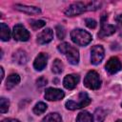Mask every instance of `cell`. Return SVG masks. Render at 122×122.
<instances>
[{
  "instance_id": "7a4b0ae2",
  "label": "cell",
  "mask_w": 122,
  "mask_h": 122,
  "mask_svg": "<svg viewBox=\"0 0 122 122\" xmlns=\"http://www.w3.org/2000/svg\"><path fill=\"white\" fill-rule=\"evenodd\" d=\"M57 49L62 54H64L66 56L67 60L71 65H77L78 64V62H79V51L75 47L71 46V44H69L67 42H64V43H61L60 45H58Z\"/></svg>"
},
{
  "instance_id": "4fadbf2b",
  "label": "cell",
  "mask_w": 122,
  "mask_h": 122,
  "mask_svg": "<svg viewBox=\"0 0 122 122\" xmlns=\"http://www.w3.org/2000/svg\"><path fill=\"white\" fill-rule=\"evenodd\" d=\"M48 58H49V56H48L47 53H44V52L39 53V54L36 56L34 62H33V68H34L36 71H43V70L45 69V67L47 66Z\"/></svg>"
},
{
  "instance_id": "4316f807",
  "label": "cell",
  "mask_w": 122,
  "mask_h": 122,
  "mask_svg": "<svg viewBox=\"0 0 122 122\" xmlns=\"http://www.w3.org/2000/svg\"><path fill=\"white\" fill-rule=\"evenodd\" d=\"M47 83H48V80H47L45 77H40V78H38L37 81H36V84H37L38 87H43V86L47 85Z\"/></svg>"
},
{
  "instance_id": "44dd1931",
  "label": "cell",
  "mask_w": 122,
  "mask_h": 122,
  "mask_svg": "<svg viewBox=\"0 0 122 122\" xmlns=\"http://www.w3.org/2000/svg\"><path fill=\"white\" fill-rule=\"evenodd\" d=\"M48 106L47 104H45L44 102H38L35 104V106L33 107V112L36 114V115H39V114H42L46 112Z\"/></svg>"
},
{
  "instance_id": "9c48e42d",
  "label": "cell",
  "mask_w": 122,
  "mask_h": 122,
  "mask_svg": "<svg viewBox=\"0 0 122 122\" xmlns=\"http://www.w3.org/2000/svg\"><path fill=\"white\" fill-rule=\"evenodd\" d=\"M65 96V93L62 90L56 88H48L45 91L44 97L49 101H58Z\"/></svg>"
},
{
  "instance_id": "ba28073f",
  "label": "cell",
  "mask_w": 122,
  "mask_h": 122,
  "mask_svg": "<svg viewBox=\"0 0 122 122\" xmlns=\"http://www.w3.org/2000/svg\"><path fill=\"white\" fill-rule=\"evenodd\" d=\"M122 69V63L120 62V60L113 56V57H111L106 65H105V70L110 73V74H114L116 72H118L119 71H121Z\"/></svg>"
},
{
  "instance_id": "cb8c5ba5",
  "label": "cell",
  "mask_w": 122,
  "mask_h": 122,
  "mask_svg": "<svg viewBox=\"0 0 122 122\" xmlns=\"http://www.w3.org/2000/svg\"><path fill=\"white\" fill-rule=\"evenodd\" d=\"M30 25L32 27L33 30H37V29H40V28L44 27L46 25V23L43 20H32V21H30Z\"/></svg>"
},
{
  "instance_id": "ffe728a7",
  "label": "cell",
  "mask_w": 122,
  "mask_h": 122,
  "mask_svg": "<svg viewBox=\"0 0 122 122\" xmlns=\"http://www.w3.org/2000/svg\"><path fill=\"white\" fill-rule=\"evenodd\" d=\"M63 69H64V65L63 63L61 62V60L59 59H55L53 62H52V65H51V71L53 73L55 74H59L63 71Z\"/></svg>"
},
{
  "instance_id": "d4e9b609",
  "label": "cell",
  "mask_w": 122,
  "mask_h": 122,
  "mask_svg": "<svg viewBox=\"0 0 122 122\" xmlns=\"http://www.w3.org/2000/svg\"><path fill=\"white\" fill-rule=\"evenodd\" d=\"M55 30H56V34H57L58 39H64L65 34H66V31H65L64 27L61 26V25H57L56 28H55Z\"/></svg>"
},
{
  "instance_id": "52a82bcc",
  "label": "cell",
  "mask_w": 122,
  "mask_h": 122,
  "mask_svg": "<svg viewBox=\"0 0 122 122\" xmlns=\"http://www.w3.org/2000/svg\"><path fill=\"white\" fill-rule=\"evenodd\" d=\"M105 55L104 48L101 45H95L91 50V63L93 65H98L101 63Z\"/></svg>"
},
{
  "instance_id": "f546056e",
  "label": "cell",
  "mask_w": 122,
  "mask_h": 122,
  "mask_svg": "<svg viewBox=\"0 0 122 122\" xmlns=\"http://www.w3.org/2000/svg\"><path fill=\"white\" fill-rule=\"evenodd\" d=\"M0 71H1V79H3L4 78V70L2 67H0Z\"/></svg>"
},
{
  "instance_id": "8fae6325",
  "label": "cell",
  "mask_w": 122,
  "mask_h": 122,
  "mask_svg": "<svg viewBox=\"0 0 122 122\" xmlns=\"http://www.w3.org/2000/svg\"><path fill=\"white\" fill-rule=\"evenodd\" d=\"M80 80V77L78 74H75V73H71V74H68L64 77L63 79V85L66 89L68 90H72L76 87V85L78 84Z\"/></svg>"
},
{
  "instance_id": "d6986e66",
  "label": "cell",
  "mask_w": 122,
  "mask_h": 122,
  "mask_svg": "<svg viewBox=\"0 0 122 122\" xmlns=\"http://www.w3.org/2000/svg\"><path fill=\"white\" fill-rule=\"evenodd\" d=\"M42 122H62V118H61L59 113H57V112H51V113L47 114L43 118Z\"/></svg>"
},
{
  "instance_id": "1f68e13d",
  "label": "cell",
  "mask_w": 122,
  "mask_h": 122,
  "mask_svg": "<svg viewBox=\"0 0 122 122\" xmlns=\"http://www.w3.org/2000/svg\"><path fill=\"white\" fill-rule=\"evenodd\" d=\"M121 106H122V104H121Z\"/></svg>"
},
{
  "instance_id": "4dcf8cb0",
  "label": "cell",
  "mask_w": 122,
  "mask_h": 122,
  "mask_svg": "<svg viewBox=\"0 0 122 122\" xmlns=\"http://www.w3.org/2000/svg\"><path fill=\"white\" fill-rule=\"evenodd\" d=\"M115 122H122V120H120V119H118V120H116Z\"/></svg>"
},
{
  "instance_id": "6da1fadb",
  "label": "cell",
  "mask_w": 122,
  "mask_h": 122,
  "mask_svg": "<svg viewBox=\"0 0 122 122\" xmlns=\"http://www.w3.org/2000/svg\"><path fill=\"white\" fill-rule=\"evenodd\" d=\"M99 7H100V3L98 2H88V3L76 2L71 4L69 8H67L64 12L67 16H75L87 10H95L99 9Z\"/></svg>"
},
{
  "instance_id": "ac0fdd59",
  "label": "cell",
  "mask_w": 122,
  "mask_h": 122,
  "mask_svg": "<svg viewBox=\"0 0 122 122\" xmlns=\"http://www.w3.org/2000/svg\"><path fill=\"white\" fill-rule=\"evenodd\" d=\"M76 122H93V116L87 111L80 112L76 117Z\"/></svg>"
},
{
  "instance_id": "f1b7e54d",
  "label": "cell",
  "mask_w": 122,
  "mask_h": 122,
  "mask_svg": "<svg viewBox=\"0 0 122 122\" xmlns=\"http://www.w3.org/2000/svg\"><path fill=\"white\" fill-rule=\"evenodd\" d=\"M5 122H20L18 119H13V118H9V119H5Z\"/></svg>"
},
{
  "instance_id": "7402d4cb",
  "label": "cell",
  "mask_w": 122,
  "mask_h": 122,
  "mask_svg": "<svg viewBox=\"0 0 122 122\" xmlns=\"http://www.w3.org/2000/svg\"><path fill=\"white\" fill-rule=\"evenodd\" d=\"M94 115H95V119H96L97 122H103L105 117H106V112L103 109L98 108V109L95 110Z\"/></svg>"
},
{
  "instance_id": "9a60e30c",
  "label": "cell",
  "mask_w": 122,
  "mask_h": 122,
  "mask_svg": "<svg viewBox=\"0 0 122 122\" xmlns=\"http://www.w3.org/2000/svg\"><path fill=\"white\" fill-rule=\"evenodd\" d=\"M12 58L14 60V62L18 63V64H25L28 61V55L26 53L25 51L23 50H18L16 51L13 54H12Z\"/></svg>"
},
{
  "instance_id": "2e32d148",
  "label": "cell",
  "mask_w": 122,
  "mask_h": 122,
  "mask_svg": "<svg viewBox=\"0 0 122 122\" xmlns=\"http://www.w3.org/2000/svg\"><path fill=\"white\" fill-rule=\"evenodd\" d=\"M20 82V76L17 73H11L8 76L7 81H6V88L8 90L12 89L14 86L18 85Z\"/></svg>"
},
{
  "instance_id": "3957f363",
  "label": "cell",
  "mask_w": 122,
  "mask_h": 122,
  "mask_svg": "<svg viewBox=\"0 0 122 122\" xmlns=\"http://www.w3.org/2000/svg\"><path fill=\"white\" fill-rule=\"evenodd\" d=\"M71 38L73 43L78 46H87L92 41V34L81 29H74L71 31Z\"/></svg>"
},
{
  "instance_id": "5b68a950",
  "label": "cell",
  "mask_w": 122,
  "mask_h": 122,
  "mask_svg": "<svg viewBox=\"0 0 122 122\" xmlns=\"http://www.w3.org/2000/svg\"><path fill=\"white\" fill-rule=\"evenodd\" d=\"M84 85L90 90H98L101 86V79L95 71H90L84 78Z\"/></svg>"
},
{
  "instance_id": "8992f818",
  "label": "cell",
  "mask_w": 122,
  "mask_h": 122,
  "mask_svg": "<svg viewBox=\"0 0 122 122\" xmlns=\"http://www.w3.org/2000/svg\"><path fill=\"white\" fill-rule=\"evenodd\" d=\"M12 36L14 38V40L16 41H21V42H25L28 41L30 38V32L29 30H27V29L21 25V24H17L13 27V30H12Z\"/></svg>"
},
{
  "instance_id": "e0dca14e",
  "label": "cell",
  "mask_w": 122,
  "mask_h": 122,
  "mask_svg": "<svg viewBox=\"0 0 122 122\" xmlns=\"http://www.w3.org/2000/svg\"><path fill=\"white\" fill-rule=\"evenodd\" d=\"M0 38L2 41H9L10 38V30L5 23H0Z\"/></svg>"
},
{
  "instance_id": "7c38bea8",
  "label": "cell",
  "mask_w": 122,
  "mask_h": 122,
  "mask_svg": "<svg viewBox=\"0 0 122 122\" xmlns=\"http://www.w3.org/2000/svg\"><path fill=\"white\" fill-rule=\"evenodd\" d=\"M52 39H53V31L50 28L45 29L40 33H38V35H37V43L40 45L50 43Z\"/></svg>"
},
{
  "instance_id": "83f0119b",
  "label": "cell",
  "mask_w": 122,
  "mask_h": 122,
  "mask_svg": "<svg viewBox=\"0 0 122 122\" xmlns=\"http://www.w3.org/2000/svg\"><path fill=\"white\" fill-rule=\"evenodd\" d=\"M115 21L122 27V14H119V15H117L116 17H115Z\"/></svg>"
},
{
  "instance_id": "484cf974",
  "label": "cell",
  "mask_w": 122,
  "mask_h": 122,
  "mask_svg": "<svg viewBox=\"0 0 122 122\" xmlns=\"http://www.w3.org/2000/svg\"><path fill=\"white\" fill-rule=\"evenodd\" d=\"M85 23H86L87 27L90 28V29H94V28L96 27V25H97L96 21H95L94 19H92V18H87V19L85 20Z\"/></svg>"
},
{
  "instance_id": "603a6c76",
  "label": "cell",
  "mask_w": 122,
  "mask_h": 122,
  "mask_svg": "<svg viewBox=\"0 0 122 122\" xmlns=\"http://www.w3.org/2000/svg\"><path fill=\"white\" fill-rule=\"evenodd\" d=\"M9 107H10V101L5 97H1V99H0V112L2 113L7 112L9 110Z\"/></svg>"
},
{
  "instance_id": "5bb4252c",
  "label": "cell",
  "mask_w": 122,
  "mask_h": 122,
  "mask_svg": "<svg viewBox=\"0 0 122 122\" xmlns=\"http://www.w3.org/2000/svg\"><path fill=\"white\" fill-rule=\"evenodd\" d=\"M14 8L20 11H23L27 14H37L40 13L41 10L39 8L37 7H32V6H26V5H20V4H16L14 6Z\"/></svg>"
},
{
  "instance_id": "30bf717a",
  "label": "cell",
  "mask_w": 122,
  "mask_h": 122,
  "mask_svg": "<svg viewBox=\"0 0 122 122\" xmlns=\"http://www.w3.org/2000/svg\"><path fill=\"white\" fill-rule=\"evenodd\" d=\"M105 19H107V15L103 16L101 19V29L98 32V36L100 38H104L106 36H110L112 34H113L115 32V27L111 25V24H107L105 23Z\"/></svg>"
},
{
  "instance_id": "277c9868",
  "label": "cell",
  "mask_w": 122,
  "mask_h": 122,
  "mask_svg": "<svg viewBox=\"0 0 122 122\" xmlns=\"http://www.w3.org/2000/svg\"><path fill=\"white\" fill-rule=\"evenodd\" d=\"M91 102H92V99L90 98L88 93L85 92H81L79 93L78 99L76 101L75 100H69L65 103V106L68 110L74 111V110H78V109H81V108L88 106Z\"/></svg>"
}]
</instances>
